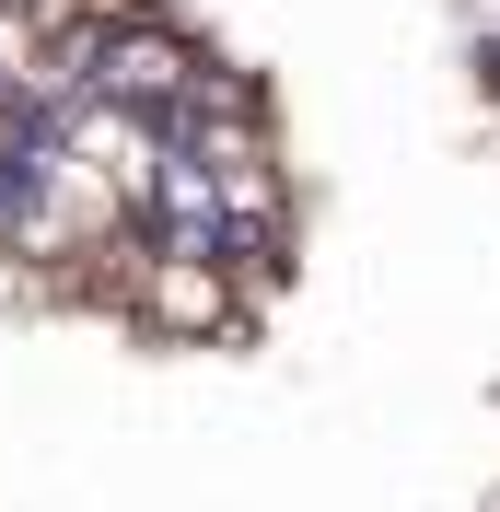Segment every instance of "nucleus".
Listing matches in <instances>:
<instances>
[{
    "instance_id": "f257e3e1",
    "label": "nucleus",
    "mask_w": 500,
    "mask_h": 512,
    "mask_svg": "<svg viewBox=\"0 0 500 512\" xmlns=\"http://www.w3.org/2000/svg\"><path fill=\"white\" fill-rule=\"evenodd\" d=\"M82 82H94V105H117V117H175L187 82H198V47L140 12V24H105L94 47H82Z\"/></svg>"
},
{
    "instance_id": "f03ea898",
    "label": "nucleus",
    "mask_w": 500,
    "mask_h": 512,
    "mask_svg": "<svg viewBox=\"0 0 500 512\" xmlns=\"http://www.w3.org/2000/svg\"><path fill=\"white\" fill-rule=\"evenodd\" d=\"M128 303H140L152 338H187V350L245 326V303H233V280H221V256H175V245H140V256H128Z\"/></svg>"
}]
</instances>
